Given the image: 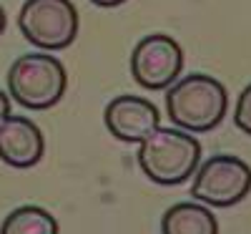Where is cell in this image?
I'll return each mask as SVG.
<instances>
[{"label": "cell", "instance_id": "cell-1", "mask_svg": "<svg viewBox=\"0 0 251 234\" xmlns=\"http://www.w3.org/2000/svg\"><path fill=\"white\" fill-rule=\"evenodd\" d=\"M166 111L176 129L188 134L214 131L228 111V93L224 83L206 73H191L169 86Z\"/></svg>", "mask_w": 251, "mask_h": 234}, {"label": "cell", "instance_id": "cell-2", "mask_svg": "<svg viewBox=\"0 0 251 234\" xmlns=\"http://www.w3.org/2000/svg\"><path fill=\"white\" fill-rule=\"evenodd\" d=\"M201 161L199 141L183 129H158L138 146L141 172L153 184L178 186L191 179Z\"/></svg>", "mask_w": 251, "mask_h": 234}, {"label": "cell", "instance_id": "cell-3", "mask_svg": "<svg viewBox=\"0 0 251 234\" xmlns=\"http://www.w3.org/2000/svg\"><path fill=\"white\" fill-rule=\"evenodd\" d=\"M68 86L63 63L50 53H25L8 71V88L15 103L30 111H46L55 106Z\"/></svg>", "mask_w": 251, "mask_h": 234}, {"label": "cell", "instance_id": "cell-4", "mask_svg": "<svg viewBox=\"0 0 251 234\" xmlns=\"http://www.w3.org/2000/svg\"><path fill=\"white\" fill-rule=\"evenodd\" d=\"M20 33L40 51H63L78 35V10L71 0H25L18 13Z\"/></svg>", "mask_w": 251, "mask_h": 234}, {"label": "cell", "instance_id": "cell-5", "mask_svg": "<svg viewBox=\"0 0 251 234\" xmlns=\"http://www.w3.org/2000/svg\"><path fill=\"white\" fill-rule=\"evenodd\" d=\"M251 191V166L231 154H219L206 159L191 184V197L208 206H234Z\"/></svg>", "mask_w": 251, "mask_h": 234}, {"label": "cell", "instance_id": "cell-6", "mask_svg": "<svg viewBox=\"0 0 251 234\" xmlns=\"http://www.w3.org/2000/svg\"><path fill=\"white\" fill-rule=\"evenodd\" d=\"M183 68V51L171 35L151 33L141 38L131 53V76L141 88L163 91L178 81Z\"/></svg>", "mask_w": 251, "mask_h": 234}, {"label": "cell", "instance_id": "cell-7", "mask_svg": "<svg viewBox=\"0 0 251 234\" xmlns=\"http://www.w3.org/2000/svg\"><path fill=\"white\" fill-rule=\"evenodd\" d=\"M103 121L111 136H116L123 144H141L149 139L161 123L158 109L141 96H116L106 111H103Z\"/></svg>", "mask_w": 251, "mask_h": 234}, {"label": "cell", "instance_id": "cell-8", "mask_svg": "<svg viewBox=\"0 0 251 234\" xmlns=\"http://www.w3.org/2000/svg\"><path fill=\"white\" fill-rule=\"evenodd\" d=\"M46 139L25 116H8L0 126V159L13 169H30L43 159Z\"/></svg>", "mask_w": 251, "mask_h": 234}, {"label": "cell", "instance_id": "cell-9", "mask_svg": "<svg viewBox=\"0 0 251 234\" xmlns=\"http://www.w3.org/2000/svg\"><path fill=\"white\" fill-rule=\"evenodd\" d=\"M161 234H219L216 217L201 204H174L161 219Z\"/></svg>", "mask_w": 251, "mask_h": 234}, {"label": "cell", "instance_id": "cell-10", "mask_svg": "<svg viewBox=\"0 0 251 234\" xmlns=\"http://www.w3.org/2000/svg\"><path fill=\"white\" fill-rule=\"evenodd\" d=\"M0 234H58V222L40 206H18L5 217Z\"/></svg>", "mask_w": 251, "mask_h": 234}, {"label": "cell", "instance_id": "cell-11", "mask_svg": "<svg viewBox=\"0 0 251 234\" xmlns=\"http://www.w3.org/2000/svg\"><path fill=\"white\" fill-rule=\"evenodd\" d=\"M234 123L236 129L251 136V83L241 91L239 101H236V111H234Z\"/></svg>", "mask_w": 251, "mask_h": 234}, {"label": "cell", "instance_id": "cell-12", "mask_svg": "<svg viewBox=\"0 0 251 234\" xmlns=\"http://www.w3.org/2000/svg\"><path fill=\"white\" fill-rule=\"evenodd\" d=\"M8 116H10V98L5 91H0V126L8 121Z\"/></svg>", "mask_w": 251, "mask_h": 234}, {"label": "cell", "instance_id": "cell-13", "mask_svg": "<svg viewBox=\"0 0 251 234\" xmlns=\"http://www.w3.org/2000/svg\"><path fill=\"white\" fill-rule=\"evenodd\" d=\"M93 5H98V8H118V5H123L126 0H91Z\"/></svg>", "mask_w": 251, "mask_h": 234}, {"label": "cell", "instance_id": "cell-14", "mask_svg": "<svg viewBox=\"0 0 251 234\" xmlns=\"http://www.w3.org/2000/svg\"><path fill=\"white\" fill-rule=\"evenodd\" d=\"M5 23H8V18H5V10L0 8V35H3V30H5Z\"/></svg>", "mask_w": 251, "mask_h": 234}]
</instances>
